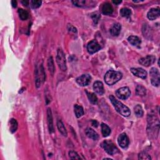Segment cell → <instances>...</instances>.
Returning a JSON list of instances; mask_svg holds the SVG:
<instances>
[{"label":"cell","instance_id":"cell-9","mask_svg":"<svg viewBox=\"0 0 160 160\" xmlns=\"http://www.w3.org/2000/svg\"><path fill=\"white\" fill-rule=\"evenodd\" d=\"M155 61H156V57H155L154 56L148 55V56H146V57L140 59L139 63L141 65L146 67H148L151 65H152L155 62Z\"/></svg>","mask_w":160,"mask_h":160},{"label":"cell","instance_id":"cell-6","mask_svg":"<svg viewBox=\"0 0 160 160\" xmlns=\"http://www.w3.org/2000/svg\"><path fill=\"white\" fill-rule=\"evenodd\" d=\"M151 82L154 86H159L160 84V74L156 68H152L149 71Z\"/></svg>","mask_w":160,"mask_h":160},{"label":"cell","instance_id":"cell-36","mask_svg":"<svg viewBox=\"0 0 160 160\" xmlns=\"http://www.w3.org/2000/svg\"><path fill=\"white\" fill-rule=\"evenodd\" d=\"M21 3L23 4L24 6H28L29 5V3H30V1H28V0H23V1H21Z\"/></svg>","mask_w":160,"mask_h":160},{"label":"cell","instance_id":"cell-16","mask_svg":"<svg viewBox=\"0 0 160 160\" xmlns=\"http://www.w3.org/2000/svg\"><path fill=\"white\" fill-rule=\"evenodd\" d=\"M102 13L105 15H110L113 13V8L111 4L109 3H104L103 4V6L101 8Z\"/></svg>","mask_w":160,"mask_h":160},{"label":"cell","instance_id":"cell-32","mask_svg":"<svg viewBox=\"0 0 160 160\" xmlns=\"http://www.w3.org/2000/svg\"><path fill=\"white\" fill-rule=\"evenodd\" d=\"M138 159H146V160H150L152 159V158L146 152H141L138 155Z\"/></svg>","mask_w":160,"mask_h":160},{"label":"cell","instance_id":"cell-31","mask_svg":"<svg viewBox=\"0 0 160 160\" xmlns=\"http://www.w3.org/2000/svg\"><path fill=\"white\" fill-rule=\"evenodd\" d=\"M42 1H37V0H33V1H31L30 4L32 8L33 9H36L40 7V6L42 5Z\"/></svg>","mask_w":160,"mask_h":160},{"label":"cell","instance_id":"cell-33","mask_svg":"<svg viewBox=\"0 0 160 160\" xmlns=\"http://www.w3.org/2000/svg\"><path fill=\"white\" fill-rule=\"evenodd\" d=\"M69 157L71 159H81L80 156L75 151H70L69 152Z\"/></svg>","mask_w":160,"mask_h":160},{"label":"cell","instance_id":"cell-39","mask_svg":"<svg viewBox=\"0 0 160 160\" xmlns=\"http://www.w3.org/2000/svg\"><path fill=\"white\" fill-rule=\"evenodd\" d=\"M113 3L114 4H117V5H118V4H120V3H121V1H113Z\"/></svg>","mask_w":160,"mask_h":160},{"label":"cell","instance_id":"cell-38","mask_svg":"<svg viewBox=\"0 0 160 160\" xmlns=\"http://www.w3.org/2000/svg\"><path fill=\"white\" fill-rule=\"evenodd\" d=\"M11 4H12L13 7L16 8V6H17V2L16 1H11Z\"/></svg>","mask_w":160,"mask_h":160},{"label":"cell","instance_id":"cell-27","mask_svg":"<svg viewBox=\"0 0 160 160\" xmlns=\"http://www.w3.org/2000/svg\"><path fill=\"white\" fill-rule=\"evenodd\" d=\"M134 111L137 117H139V118L142 117L144 115L143 108L140 104H137L136 106L134 108Z\"/></svg>","mask_w":160,"mask_h":160},{"label":"cell","instance_id":"cell-5","mask_svg":"<svg viewBox=\"0 0 160 160\" xmlns=\"http://www.w3.org/2000/svg\"><path fill=\"white\" fill-rule=\"evenodd\" d=\"M46 78V74L44 70L43 65H41L39 69L36 70V87L39 88L42 83L44 81Z\"/></svg>","mask_w":160,"mask_h":160},{"label":"cell","instance_id":"cell-25","mask_svg":"<svg viewBox=\"0 0 160 160\" xmlns=\"http://www.w3.org/2000/svg\"><path fill=\"white\" fill-rule=\"evenodd\" d=\"M101 132L104 137L108 136L111 133V129L107 125L102 123L101 124Z\"/></svg>","mask_w":160,"mask_h":160},{"label":"cell","instance_id":"cell-15","mask_svg":"<svg viewBox=\"0 0 160 160\" xmlns=\"http://www.w3.org/2000/svg\"><path fill=\"white\" fill-rule=\"evenodd\" d=\"M47 121L48 125V128L50 133L54 131V126H53V120L52 112L50 108H48L47 110Z\"/></svg>","mask_w":160,"mask_h":160},{"label":"cell","instance_id":"cell-14","mask_svg":"<svg viewBox=\"0 0 160 160\" xmlns=\"http://www.w3.org/2000/svg\"><path fill=\"white\" fill-rule=\"evenodd\" d=\"M93 90L96 93L99 95H103L104 93V86L101 81H97L94 82L93 85Z\"/></svg>","mask_w":160,"mask_h":160},{"label":"cell","instance_id":"cell-26","mask_svg":"<svg viewBox=\"0 0 160 160\" xmlns=\"http://www.w3.org/2000/svg\"><path fill=\"white\" fill-rule=\"evenodd\" d=\"M136 93L140 97H144L146 94V90L142 85H138L136 88Z\"/></svg>","mask_w":160,"mask_h":160},{"label":"cell","instance_id":"cell-30","mask_svg":"<svg viewBox=\"0 0 160 160\" xmlns=\"http://www.w3.org/2000/svg\"><path fill=\"white\" fill-rule=\"evenodd\" d=\"M120 14L123 17L128 18V17H130V15H131V10H130L129 8H123L120 10Z\"/></svg>","mask_w":160,"mask_h":160},{"label":"cell","instance_id":"cell-4","mask_svg":"<svg viewBox=\"0 0 160 160\" xmlns=\"http://www.w3.org/2000/svg\"><path fill=\"white\" fill-rule=\"evenodd\" d=\"M56 62L58 63L59 68H60L61 70L65 71L67 70L65 54L60 49H58V53H57V56H56Z\"/></svg>","mask_w":160,"mask_h":160},{"label":"cell","instance_id":"cell-7","mask_svg":"<svg viewBox=\"0 0 160 160\" xmlns=\"http://www.w3.org/2000/svg\"><path fill=\"white\" fill-rule=\"evenodd\" d=\"M116 97L120 99H126L131 95V91L128 87H123L116 91Z\"/></svg>","mask_w":160,"mask_h":160},{"label":"cell","instance_id":"cell-11","mask_svg":"<svg viewBox=\"0 0 160 160\" xmlns=\"http://www.w3.org/2000/svg\"><path fill=\"white\" fill-rule=\"evenodd\" d=\"M118 142L122 148H126L129 145L130 141L128 137L125 133H122L118 136Z\"/></svg>","mask_w":160,"mask_h":160},{"label":"cell","instance_id":"cell-29","mask_svg":"<svg viewBox=\"0 0 160 160\" xmlns=\"http://www.w3.org/2000/svg\"><path fill=\"white\" fill-rule=\"evenodd\" d=\"M86 93H87L88 98L91 103H92L93 104H96L97 103L98 98H97V97L96 96V94L94 93H88V91H86Z\"/></svg>","mask_w":160,"mask_h":160},{"label":"cell","instance_id":"cell-20","mask_svg":"<svg viewBox=\"0 0 160 160\" xmlns=\"http://www.w3.org/2000/svg\"><path fill=\"white\" fill-rule=\"evenodd\" d=\"M128 42L133 46H139L141 43L140 38L136 36H129V37L128 38Z\"/></svg>","mask_w":160,"mask_h":160},{"label":"cell","instance_id":"cell-3","mask_svg":"<svg viewBox=\"0 0 160 160\" xmlns=\"http://www.w3.org/2000/svg\"><path fill=\"white\" fill-rule=\"evenodd\" d=\"M101 146L110 155H114L118 152L117 147L111 141L104 140L101 143Z\"/></svg>","mask_w":160,"mask_h":160},{"label":"cell","instance_id":"cell-17","mask_svg":"<svg viewBox=\"0 0 160 160\" xmlns=\"http://www.w3.org/2000/svg\"><path fill=\"white\" fill-rule=\"evenodd\" d=\"M121 26L120 23H115L113 25L110 30V33L112 36H117L120 33Z\"/></svg>","mask_w":160,"mask_h":160},{"label":"cell","instance_id":"cell-1","mask_svg":"<svg viewBox=\"0 0 160 160\" xmlns=\"http://www.w3.org/2000/svg\"><path fill=\"white\" fill-rule=\"evenodd\" d=\"M109 99H110V101L111 103L113 104L114 108H115L117 112H118L121 115L125 117H128L130 115L131 111L130 109L128 108L125 104H123L121 102L117 100L113 96L111 95L109 97Z\"/></svg>","mask_w":160,"mask_h":160},{"label":"cell","instance_id":"cell-19","mask_svg":"<svg viewBox=\"0 0 160 160\" xmlns=\"http://www.w3.org/2000/svg\"><path fill=\"white\" fill-rule=\"evenodd\" d=\"M85 132H86V135H87V136L93 140H97L99 138V136L97 133L94 130H93V129L90 128H88L86 130Z\"/></svg>","mask_w":160,"mask_h":160},{"label":"cell","instance_id":"cell-34","mask_svg":"<svg viewBox=\"0 0 160 160\" xmlns=\"http://www.w3.org/2000/svg\"><path fill=\"white\" fill-rule=\"evenodd\" d=\"M91 18H92L94 23L97 24L100 18V15L98 13H94L93 14H92V15H91Z\"/></svg>","mask_w":160,"mask_h":160},{"label":"cell","instance_id":"cell-37","mask_svg":"<svg viewBox=\"0 0 160 160\" xmlns=\"http://www.w3.org/2000/svg\"><path fill=\"white\" fill-rule=\"evenodd\" d=\"M92 125L94 127H98V121L97 120H93L92 121Z\"/></svg>","mask_w":160,"mask_h":160},{"label":"cell","instance_id":"cell-8","mask_svg":"<svg viewBox=\"0 0 160 160\" xmlns=\"http://www.w3.org/2000/svg\"><path fill=\"white\" fill-rule=\"evenodd\" d=\"M91 77L88 74H85L81 75V76L77 78L76 80V83L81 86H88L91 83Z\"/></svg>","mask_w":160,"mask_h":160},{"label":"cell","instance_id":"cell-28","mask_svg":"<svg viewBox=\"0 0 160 160\" xmlns=\"http://www.w3.org/2000/svg\"><path fill=\"white\" fill-rule=\"evenodd\" d=\"M18 128V123L17 121L14 118L11 119V120L10 121V131L13 133H15Z\"/></svg>","mask_w":160,"mask_h":160},{"label":"cell","instance_id":"cell-10","mask_svg":"<svg viewBox=\"0 0 160 160\" xmlns=\"http://www.w3.org/2000/svg\"><path fill=\"white\" fill-rule=\"evenodd\" d=\"M101 49V47L96 40H92L87 45V50L89 53L94 54L98 52Z\"/></svg>","mask_w":160,"mask_h":160},{"label":"cell","instance_id":"cell-18","mask_svg":"<svg viewBox=\"0 0 160 160\" xmlns=\"http://www.w3.org/2000/svg\"><path fill=\"white\" fill-rule=\"evenodd\" d=\"M73 4L74 5L78 7H84L86 5H91V3H94L93 1H86V0H75V1H72Z\"/></svg>","mask_w":160,"mask_h":160},{"label":"cell","instance_id":"cell-12","mask_svg":"<svg viewBox=\"0 0 160 160\" xmlns=\"http://www.w3.org/2000/svg\"><path fill=\"white\" fill-rule=\"evenodd\" d=\"M130 71L133 75L138 78H140L145 79L147 77V72L144 69H143V68H131Z\"/></svg>","mask_w":160,"mask_h":160},{"label":"cell","instance_id":"cell-13","mask_svg":"<svg viewBox=\"0 0 160 160\" xmlns=\"http://www.w3.org/2000/svg\"><path fill=\"white\" fill-rule=\"evenodd\" d=\"M160 11L159 8H152L148 11L147 16L148 18L150 20H155L159 16Z\"/></svg>","mask_w":160,"mask_h":160},{"label":"cell","instance_id":"cell-22","mask_svg":"<svg viewBox=\"0 0 160 160\" xmlns=\"http://www.w3.org/2000/svg\"><path fill=\"white\" fill-rule=\"evenodd\" d=\"M74 110H75V115L78 118H79L83 115H84L85 114L84 109L82 106H79V105L78 104H75L74 106Z\"/></svg>","mask_w":160,"mask_h":160},{"label":"cell","instance_id":"cell-23","mask_svg":"<svg viewBox=\"0 0 160 160\" xmlns=\"http://www.w3.org/2000/svg\"><path fill=\"white\" fill-rule=\"evenodd\" d=\"M18 15H19L20 18L23 21L26 20L29 17L28 12L27 11H26V10H23V9H22V8L18 9Z\"/></svg>","mask_w":160,"mask_h":160},{"label":"cell","instance_id":"cell-35","mask_svg":"<svg viewBox=\"0 0 160 160\" xmlns=\"http://www.w3.org/2000/svg\"><path fill=\"white\" fill-rule=\"evenodd\" d=\"M68 30H69L70 31H72L73 33H76L77 31L76 29L75 28L74 26H73L72 25H68Z\"/></svg>","mask_w":160,"mask_h":160},{"label":"cell","instance_id":"cell-24","mask_svg":"<svg viewBox=\"0 0 160 160\" xmlns=\"http://www.w3.org/2000/svg\"><path fill=\"white\" fill-rule=\"evenodd\" d=\"M48 70L49 73H51V75H54V71H55V68H54V61H53V58L52 56L49 57L48 58Z\"/></svg>","mask_w":160,"mask_h":160},{"label":"cell","instance_id":"cell-2","mask_svg":"<svg viewBox=\"0 0 160 160\" xmlns=\"http://www.w3.org/2000/svg\"><path fill=\"white\" fill-rule=\"evenodd\" d=\"M122 78V74L120 72L113 70L108 71L104 75V80L107 85L111 86L116 83Z\"/></svg>","mask_w":160,"mask_h":160},{"label":"cell","instance_id":"cell-21","mask_svg":"<svg viewBox=\"0 0 160 160\" xmlns=\"http://www.w3.org/2000/svg\"><path fill=\"white\" fill-rule=\"evenodd\" d=\"M57 127L58 128V130L62 134V135L66 137L67 135H68V133H67V131L65 128V125H64V124L63 123V122L61 121V120H58V121H57Z\"/></svg>","mask_w":160,"mask_h":160}]
</instances>
